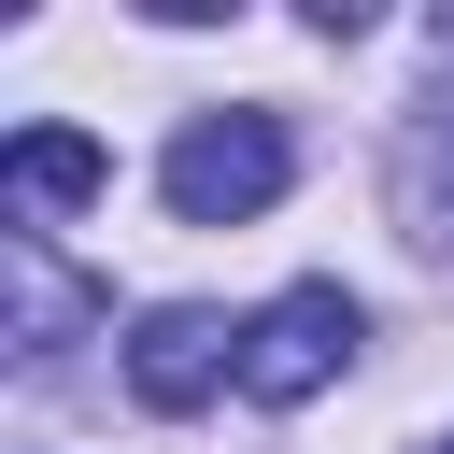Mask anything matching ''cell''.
I'll list each match as a JSON object with an SVG mask.
<instances>
[{"instance_id": "obj_1", "label": "cell", "mask_w": 454, "mask_h": 454, "mask_svg": "<svg viewBox=\"0 0 454 454\" xmlns=\"http://www.w3.org/2000/svg\"><path fill=\"white\" fill-rule=\"evenodd\" d=\"M284 170H298V142H284V114H199L184 142H170V213L184 227H241V213H270L284 199Z\"/></svg>"}, {"instance_id": "obj_2", "label": "cell", "mask_w": 454, "mask_h": 454, "mask_svg": "<svg viewBox=\"0 0 454 454\" xmlns=\"http://www.w3.org/2000/svg\"><path fill=\"white\" fill-rule=\"evenodd\" d=\"M340 369H355V298H340V284H284V298L241 326V397H270V411L326 397Z\"/></svg>"}, {"instance_id": "obj_3", "label": "cell", "mask_w": 454, "mask_h": 454, "mask_svg": "<svg viewBox=\"0 0 454 454\" xmlns=\"http://www.w3.org/2000/svg\"><path fill=\"white\" fill-rule=\"evenodd\" d=\"M213 383H241V326H227V312H184V298L142 312V340H128V397H142V411H199Z\"/></svg>"}, {"instance_id": "obj_4", "label": "cell", "mask_w": 454, "mask_h": 454, "mask_svg": "<svg viewBox=\"0 0 454 454\" xmlns=\"http://www.w3.org/2000/svg\"><path fill=\"white\" fill-rule=\"evenodd\" d=\"M0 184H14V213H85V199L114 184V156H99L85 128H14V156H0Z\"/></svg>"}, {"instance_id": "obj_5", "label": "cell", "mask_w": 454, "mask_h": 454, "mask_svg": "<svg viewBox=\"0 0 454 454\" xmlns=\"http://www.w3.org/2000/svg\"><path fill=\"white\" fill-rule=\"evenodd\" d=\"M426 454H454V426H440V440H426Z\"/></svg>"}]
</instances>
